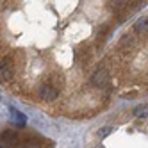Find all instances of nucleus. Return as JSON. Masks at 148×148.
Instances as JSON below:
<instances>
[{"label":"nucleus","mask_w":148,"mask_h":148,"mask_svg":"<svg viewBox=\"0 0 148 148\" xmlns=\"http://www.w3.org/2000/svg\"><path fill=\"white\" fill-rule=\"evenodd\" d=\"M38 97H39V100H45V102H54V100H57V97H59V91H57V88L54 86V84H43V86H39V89H38Z\"/></svg>","instance_id":"f03ea898"},{"label":"nucleus","mask_w":148,"mask_h":148,"mask_svg":"<svg viewBox=\"0 0 148 148\" xmlns=\"http://www.w3.org/2000/svg\"><path fill=\"white\" fill-rule=\"evenodd\" d=\"M109 80H111V75L105 66H98L91 75V84L95 88H105L109 84Z\"/></svg>","instance_id":"f257e3e1"},{"label":"nucleus","mask_w":148,"mask_h":148,"mask_svg":"<svg viewBox=\"0 0 148 148\" xmlns=\"http://www.w3.org/2000/svg\"><path fill=\"white\" fill-rule=\"evenodd\" d=\"M0 75H2V80H9L13 75V68L11 62H9V57L2 59V66H0Z\"/></svg>","instance_id":"39448f33"},{"label":"nucleus","mask_w":148,"mask_h":148,"mask_svg":"<svg viewBox=\"0 0 148 148\" xmlns=\"http://www.w3.org/2000/svg\"><path fill=\"white\" fill-rule=\"evenodd\" d=\"M132 114L136 116V118H146L148 116V105L146 103H139V105H136Z\"/></svg>","instance_id":"0eeeda50"},{"label":"nucleus","mask_w":148,"mask_h":148,"mask_svg":"<svg viewBox=\"0 0 148 148\" xmlns=\"http://www.w3.org/2000/svg\"><path fill=\"white\" fill-rule=\"evenodd\" d=\"M129 4H130V0H105V7L111 13H121Z\"/></svg>","instance_id":"7ed1b4c3"},{"label":"nucleus","mask_w":148,"mask_h":148,"mask_svg":"<svg viewBox=\"0 0 148 148\" xmlns=\"http://www.w3.org/2000/svg\"><path fill=\"white\" fill-rule=\"evenodd\" d=\"M132 45H134V36H132V34H123V36L120 38V41H118V47L123 48V50H125V48H130Z\"/></svg>","instance_id":"423d86ee"},{"label":"nucleus","mask_w":148,"mask_h":148,"mask_svg":"<svg viewBox=\"0 0 148 148\" xmlns=\"http://www.w3.org/2000/svg\"><path fill=\"white\" fill-rule=\"evenodd\" d=\"M109 134H111V127H102V129L98 130L100 137H105V136H109Z\"/></svg>","instance_id":"1a4fd4ad"},{"label":"nucleus","mask_w":148,"mask_h":148,"mask_svg":"<svg viewBox=\"0 0 148 148\" xmlns=\"http://www.w3.org/2000/svg\"><path fill=\"white\" fill-rule=\"evenodd\" d=\"M0 148H7V146H5V145H4V143H2V146H0Z\"/></svg>","instance_id":"9d476101"},{"label":"nucleus","mask_w":148,"mask_h":148,"mask_svg":"<svg viewBox=\"0 0 148 148\" xmlns=\"http://www.w3.org/2000/svg\"><path fill=\"white\" fill-rule=\"evenodd\" d=\"M97 148H103V146H97Z\"/></svg>","instance_id":"9b49d317"},{"label":"nucleus","mask_w":148,"mask_h":148,"mask_svg":"<svg viewBox=\"0 0 148 148\" xmlns=\"http://www.w3.org/2000/svg\"><path fill=\"white\" fill-rule=\"evenodd\" d=\"M13 121L18 125H25V116L22 112H13Z\"/></svg>","instance_id":"6e6552de"},{"label":"nucleus","mask_w":148,"mask_h":148,"mask_svg":"<svg viewBox=\"0 0 148 148\" xmlns=\"http://www.w3.org/2000/svg\"><path fill=\"white\" fill-rule=\"evenodd\" d=\"M146 32H148V16H143L134 23V34L141 36V34H146Z\"/></svg>","instance_id":"20e7f679"}]
</instances>
